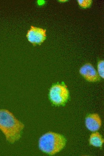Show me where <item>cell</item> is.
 <instances>
[{
    "mask_svg": "<svg viewBox=\"0 0 104 156\" xmlns=\"http://www.w3.org/2000/svg\"><path fill=\"white\" fill-rule=\"evenodd\" d=\"M103 142V140L100 134L98 132L92 133L89 139L90 144L93 146L101 147Z\"/></svg>",
    "mask_w": 104,
    "mask_h": 156,
    "instance_id": "7",
    "label": "cell"
},
{
    "mask_svg": "<svg viewBox=\"0 0 104 156\" xmlns=\"http://www.w3.org/2000/svg\"><path fill=\"white\" fill-rule=\"evenodd\" d=\"M46 32L45 29L32 26L27 31L26 37L33 46L40 45L46 39Z\"/></svg>",
    "mask_w": 104,
    "mask_h": 156,
    "instance_id": "4",
    "label": "cell"
},
{
    "mask_svg": "<svg viewBox=\"0 0 104 156\" xmlns=\"http://www.w3.org/2000/svg\"><path fill=\"white\" fill-rule=\"evenodd\" d=\"M79 72L88 81L96 82L100 80V76L91 64L87 63L82 66L80 69Z\"/></svg>",
    "mask_w": 104,
    "mask_h": 156,
    "instance_id": "5",
    "label": "cell"
},
{
    "mask_svg": "<svg viewBox=\"0 0 104 156\" xmlns=\"http://www.w3.org/2000/svg\"><path fill=\"white\" fill-rule=\"evenodd\" d=\"M45 2L43 0H39L38 1V3L39 5H42Z\"/></svg>",
    "mask_w": 104,
    "mask_h": 156,
    "instance_id": "10",
    "label": "cell"
},
{
    "mask_svg": "<svg viewBox=\"0 0 104 156\" xmlns=\"http://www.w3.org/2000/svg\"><path fill=\"white\" fill-rule=\"evenodd\" d=\"M24 124L7 110H0V130L7 141L13 143L20 138Z\"/></svg>",
    "mask_w": 104,
    "mask_h": 156,
    "instance_id": "1",
    "label": "cell"
},
{
    "mask_svg": "<svg viewBox=\"0 0 104 156\" xmlns=\"http://www.w3.org/2000/svg\"><path fill=\"white\" fill-rule=\"evenodd\" d=\"M59 1H60V2H66V1H67V0H60Z\"/></svg>",
    "mask_w": 104,
    "mask_h": 156,
    "instance_id": "11",
    "label": "cell"
},
{
    "mask_svg": "<svg viewBox=\"0 0 104 156\" xmlns=\"http://www.w3.org/2000/svg\"><path fill=\"white\" fill-rule=\"evenodd\" d=\"M98 73L99 76L102 78H104V62L103 60H100L98 62L97 64Z\"/></svg>",
    "mask_w": 104,
    "mask_h": 156,
    "instance_id": "8",
    "label": "cell"
},
{
    "mask_svg": "<svg viewBox=\"0 0 104 156\" xmlns=\"http://www.w3.org/2000/svg\"><path fill=\"white\" fill-rule=\"evenodd\" d=\"M69 96V92L66 86L63 84H54L49 90V99L51 102L56 106L65 104L68 99Z\"/></svg>",
    "mask_w": 104,
    "mask_h": 156,
    "instance_id": "3",
    "label": "cell"
},
{
    "mask_svg": "<svg viewBox=\"0 0 104 156\" xmlns=\"http://www.w3.org/2000/svg\"><path fill=\"white\" fill-rule=\"evenodd\" d=\"M65 143L66 140L62 135L54 132H49L40 137L39 146L44 152L53 155L62 149Z\"/></svg>",
    "mask_w": 104,
    "mask_h": 156,
    "instance_id": "2",
    "label": "cell"
},
{
    "mask_svg": "<svg viewBox=\"0 0 104 156\" xmlns=\"http://www.w3.org/2000/svg\"><path fill=\"white\" fill-rule=\"evenodd\" d=\"M92 2L91 0H78V2L79 6L83 8H89L91 6Z\"/></svg>",
    "mask_w": 104,
    "mask_h": 156,
    "instance_id": "9",
    "label": "cell"
},
{
    "mask_svg": "<svg viewBox=\"0 0 104 156\" xmlns=\"http://www.w3.org/2000/svg\"><path fill=\"white\" fill-rule=\"evenodd\" d=\"M85 124L88 129L95 131L99 129L101 124V121L97 114H92L88 116L86 118Z\"/></svg>",
    "mask_w": 104,
    "mask_h": 156,
    "instance_id": "6",
    "label": "cell"
}]
</instances>
